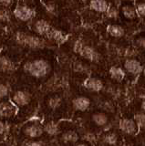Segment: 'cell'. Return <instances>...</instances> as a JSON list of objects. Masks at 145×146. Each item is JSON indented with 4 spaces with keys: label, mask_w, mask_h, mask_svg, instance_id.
<instances>
[{
    "label": "cell",
    "mask_w": 145,
    "mask_h": 146,
    "mask_svg": "<svg viewBox=\"0 0 145 146\" xmlns=\"http://www.w3.org/2000/svg\"><path fill=\"white\" fill-rule=\"evenodd\" d=\"M25 70L35 78H43L50 71V65L44 59H37L26 63Z\"/></svg>",
    "instance_id": "obj_1"
},
{
    "label": "cell",
    "mask_w": 145,
    "mask_h": 146,
    "mask_svg": "<svg viewBox=\"0 0 145 146\" xmlns=\"http://www.w3.org/2000/svg\"><path fill=\"white\" fill-rule=\"evenodd\" d=\"M17 41L21 45H25L26 47L32 48H38L43 47V41L37 38V36H32V35H28L25 33H21L19 32L16 36Z\"/></svg>",
    "instance_id": "obj_2"
},
{
    "label": "cell",
    "mask_w": 145,
    "mask_h": 146,
    "mask_svg": "<svg viewBox=\"0 0 145 146\" xmlns=\"http://www.w3.org/2000/svg\"><path fill=\"white\" fill-rule=\"evenodd\" d=\"M119 129L127 135L133 136L136 135L139 131V127L134 119L123 118L119 121Z\"/></svg>",
    "instance_id": "obj_3"
},
{
    "label": "cell",
    "mask_w": 145,
    "mask_h": 146,
    "mask_svg": "<svg viewBox=\"0 0 145 146\" xmlns=\"http://www.w3.org/2000/svg\"><path fill=\"white\" fill-rule=\"evenodd\" d=\"M24 133L31 139L39 138L44 133V127L38 122L29 123L25 127Z\"/></svg>",
    "instance_id": "obj_4"
},
{
    "label": "cell",
    "mask_w": 145,
    "mask_h": 146,
    "mask_svg": "<svg viewBox=\"0 0 145 146\" xmlns=\"http://www.w3.org/2000/svg\"><path fill=\"white\" fill-rule=\"evenodd\" d=\"M125 70L131 75H139L143 71V66L139 60L134 58H129L124 62Z\"/></svg>",
    "instance_id": "obj_5"
},
{
    "label": "cell",
    "mask_w": 145,
    "mask_h": 146,
    "mask_svg": "<svg viewBox=\"0 0 145 146\" xmlns=\"http://www.w3.org/2000/svg\"><path fill=\"white\" fill-rule=\"evenodd\" d=\"M12 100L17 106H26L31 100V96L28 92L24 90L16 91L12 97Z\"/></svg>",
    "instance_id": "obj_6"
},
{
    "label": "cell",
    "mask_w": 145,
    "mask_h": 146,
    "mask_svg": "<svg viewBox=\"0 0 145 146\" xmlns=\"http://www.w3.org/2000/svg\"><path fill=\"white\" fill-rule=\"evenodd\" d=\"M84 87L89 91H93V92H99L103 89V82L101 80L98 79V78H88L86 79L84 83Z\"/></svg>",
    "instance_id": "obj_7"
},
{
    "label": "cell",
    "mask_w": 145,
    "mask_h": 146,
    "mask_svg": "<svg viewBox=\"0 0 145 146\" xmlns=\"http://www.w3.org/2000/svg\"><path fill=\"white\" fill-rule=\"evenodd\" d=\"M34 14H35V12L32 8L25 7V6L17 7V8L15 9V12H14V15L16 16V17H17L19 19H20L22 21L29 20L30 18L33 17Z\"/></svg>",
    "instance_id": "obj_8"
},
{
    "label": "cell",
    "mask_w": 145,
    "mask_h": 146,
    "mask_svg": "<svg viewBox=\"0 0 145 146\" xmlns=\"http://www.w3.org/2000/svg\"><path fill=\"white\" fill-rule=\"evenodd\" d=\"M91 121L99 128H107L110 125V119L105 112L98 111L91 115Z\"/></svg>",
    "instance_id": "obj_9"
},
{
    "label": "cell",
    "mask_w": 145,
    "mask_h": 146,
    "mask_svg": "<svg viewBox=\"0 0 145 146\" xmlns=\"http://www.w3.org/2000/svg\"><path fill=\"white\" fill-rule=\"evenodd\" d=\"M91 102L90 100L86 97V96H79L73 100L72 102V105H73V108L78 111H86L89 108Z\"/></svg>",
    "instance_id": "obj_10"
},
{
    "label": "cell",
    "mask_w": 145,
    "mask_h": 146,
    "mask_svg": "<svg viewBox=\"0 0 145 146\" xmlns=\"http://www.w3.org/2000/svg\"><path fill=\"white\" fill-rule=\"evenodd\" d=\"M35 29L37 30L38 33L44 35V36H47L49 38H51L54 31H55V29L52 27L47 21H45V20H38L37 23H36Z\"/></svg>",
    "instance_id": "obj_11"
},
{
    "label": "cell",
    "mask_w": 145,
    "mask_h": 146,
    "mask_svg": "<svg viewBox=\"0 0 145 146\" xmlns=\"http://www.w3.org/2000/svg\"><path fill=\"white\" fill-rule=\"evenodd\" d=\"M79 54L84 58L88 59L89 61H92V62L99 61V53L93 48L89 47V46H82V47L80 48Z\"/></svg>",
    "instance_id": "obj_12"
},
{
    "label": "cell",
    "mask_w": 145,
    "mask_h": 146,
    "mask_svg": "<svg viewBox=\"0 0 145 146\" xmlns=\"http://www.w3.org/2000/svg\"><path fill=\"white\" fill-rule=\"evenodd\" d=\"M17 112V108L14 104L9 102H0V116L4 118H9L15 115Z\"/></svg>",
    "instance_id": "obj_13"
},
{
    "label": "cell",
    "mask_w": 145,
    "mask_h": 146,
    "mask_svg": "<svg viewBox=\"0 0 145 146\" xmlns=\"http://www.w3.org/2000/svg\"><path fill=\"white\" fill-rule=\"evenodd\" d=\"M89 7L99 13H105L109 10V4L106 0H90Z\"/></svg>",
    "instance_id": "obj_14"
},
{
    "label": "cell",
    "mask_w": 145,
    "mask_h": 146,
    "mask_svg": "<svg viewBox=\"0 0 145 146\" xmlns=\"http://www.w3.org/2000/svg\"><path fill=\"white\" fill-rule=\"evenodd\" d=\"M61 140L66 143H77L79 140V135L74 130H68L61 134Z\"/></svg>",
    "instance_id": "obj_15"
},
{
    "label": "cell",
    "mask_w": 145,
    "mask_h": 146,
    "mask_svg": "<svg viewBox=\"0 0 145 146\" xmlns=\"http://www.w3.org/2000/svg\"><path fill=\"white\" fill-rule=\"evenodd\" d=\"M110 76L112 80L116 81H121L125 78V71L123 68L120 67L113 66L110 68Z\"/></svg>",
    "instance_id": "obj_16"
},
{
    "label": "cell",
    "mask_w": 145,
    "mask_h": 146,
    "mask_svg": "<svg viewBox=\"0 0 145 146\" xmlns=\"http://www.w3.org/2000/svg\"><path fill=\"white\" fill-rule=\"evenodd\" d=\"M15 68V64L13 63L11 59L5 56L0 57V70L4 72L12 71Z\"/></svg>",
    "instance_id": "obj_17"
},
{
    "label": "cell",
    "mask_w": 145,
    "mask_h": 146,
    "mask_svg": "<svg viewBox=\"0 0 145 146\" xmlns=\"http://www.w3.org/2000/svg\"><path fill=\"white\" fill-rule=\"evenodd\" d=\"M108 33L110 34L113 38H121L124 36L125 31L123 27L119 25H110L107 27Z\"/></svg>",
    "instance_id": "obj_18"
},
{
    "label": "cell",
    "mask_w": 145,
    "mask_h": 146,
    "mask_svg": "<svg viewBox=\"0 0 145 146\" xmlns=\"http://www.w3.org/2000/svg\"><path fill=\"white\" fill-rule=\"evenodd\" d=\"M102 141L108 145H115L118 143V135L114 131H108L103 134Z\"/></svg>",
    "instance_id": "obj_19"
},
{
    "label": "cell",
    "mask_w": 145,
    "mask_h": 146,
    "mask_svg": "<svg viewBox=\"0 0 145 146\" xmlns=\"http://www.w3.org/2000/svg\"><path fill=\"white\" fill-rule=\"evenodd\" d=\"M121 11L123 16L128 19H134L137 17V10L130 5H125V6L122 7Z\"/></svg>",
    "instance_id": "obj_20"
},
{
    "label": "cell",
    "mask_w": 145,
    "mask_h": 146,
    "mask_svg": "<svg viewBox=\"0 0 145 146\" xmlns=\"http://www.w3.org/2000/svg\"><path fill=\"white\" fill-rule=\"evenodd\" d=\"M44 131L48 135H57L58 133V127L53 121H49L44 126Z\"/></svg>",
    "instance_id": "obj_21"
},
{
    "label": "cell",
    "mask_w": 145,
    "mask_h": 146,
    "mask_svg": "<svg viewBox=\"0 0 145 146\" xmlns=\"http://www.w3.org/2000/svg\"><path fill=\"white\" fill-rule=\"evenodd\" d=\"M134 121L137 123L139 129L145 131V113L144 112H138L134 115Z\"/></svg>",
    "instance_id": "obj_22"
},
{
    "label": "cell",
    "mask_w": 145,
    "mask_h": 146,
    "mask_svg": "<svg viewBox=\"0 0 145 146\" xmlns=\"http://www.w3.org/2000/svg\"><path fill=\"white\" fill-rule=\"evenodd\" d=\"M61 105V99L58 96H54L48 100V106L53 110L58 109Z\"/></svg>",
    "instance_id": "obj_23"
},
{
    "label": "cell",
    "mask_w": 145,
    "mask_h": 146,
    "mask_svg": "<svg viewBox=\"0 0 145 146\" xmlns=\"http://www.w3.org/2000/svg\"><path fill=\"white\" fill-rule=\"evenodd\" d=\"M83 139L87 141V143H93L96 139V137H95V134H93L92 132H86L83 135Z\"/></svg>",
    "instance_id": "obj_24"
},
{
    "label": "cell",
    "mask_w": 145,
    "mask_h": 146,
    "mask_svg": "<svg viewBox=\"0 0 145 146\" xmlns=\"http://www.w3.org/2000/svg\"><path fill=\"white\" fill-rule=\"evenodd\" d=\"M10 18V14L6 9H3V10H0V20L2 21H7L9 20Z\"/></svg>",
    "instance_id": "obj_25"
},
{
    "label": "cell",
    "mask_w": 145,
    "mask_h": 146,
    "mask_svg": "<svg viewBox=\"0 0 145 146\" xmlns=\"http://www.w3.org/2000/svg\"><path fill=\"white\" fill-rule=\"evenodd\" d=\"M23 146H45V143L40 141H28L25 143Z\"/></svg>",
    "instance_id": "obj_26"
},
{
    "label": "cell",
    "mask_w": 145,
    "mask_h": 146,
    "mask_svg": "<svg viewBox=\"0 0 145 146\" xmlns=\"http://www.w3.org/2000/svg\"><path fill=\"white\" fill-rule=\"evenodd\" d=\"M8 93V89L6 85L0 84V99H3L4 97H6Z\"/></svg>",
    "instance_id": "obj_27"
},
{
    "label": "cell",
    "mask_w": 145,
    "mask_h": 146,
    "mask_svg": "<svg viewBox=\"0 0 145 146\" xmlns=\"http://www.w3.org/2000/svg\"><path fill=\"white\" fill-rule=\"evenodd\" d=\"M137 12L140 16L145 17V3H140L137 7Z\"/></svg>",
    "instance_id": "obj_28"
},
{
    "label": "cell",
    "mask_w": 145,
    "mask_h": 146,
    "mask_svg": "<svg viewBox=\"0 0 145 146\" xmlns=\"http://www.w3.org/2000/svg\"><path fill=\"white\" fill-rule=\"evenodd\" d=\"M6 131H7V125H6V123L0 121V135H2V134L5 133Z\"/></svg>",
    "instance_id": "obj_29"
},
{
    "label": "cell",
    "mask_w": 145,
    "mask_h": 146,
    "mask_svg": "<svg viewBox=\"0 0 145 146\" xmlns=\"http://www.w3.org/2000/svg\"><path fill=\"white\" fill-rule=\"evenodd\" d=\"M75 146H89V143H79Z\"/></svg>",
    "instance_id": "obj_30"
},
{
    "label": "cell",
    "mask_w": 145,
    "mask_h": 146,
    "mask_svg": "<svg viewBox=\"0 0 145 146\" xmlns=\"http://www.w3.org/2000/svg\"><path fill=\"white\" fill-rule=\"evenodd\" d=\"M0 2L3 3V4H6V5H8L12 2V0H0Z\"/></svg>",
    "instance_id": "obj_31"
},
{
    "label": "cell",
    "mask_w": 145,
    "mask_h": 146,
    "mask_svg": "<svg viewBox=\"0 0 145 146\" xmlns=\"http://www.w3.org/2000/svg\"><path fill=\"white\" fill-rule=\"evenodd\" d=\"M140 107H142V112L145 113V100H143V102H142V105H140Z\"/></svg>",
    "instance_id": "obj_32"
},
{
    "label": "cell",
    "mask_w": 145,
    "mask_h": 146,
    "mask_svg": "<svg viewBox=\"0 0 145 146\" xmlns=\"http://www.w3.org/2000/svg\"><path fill=\"white\" fill-rule=\"evenodd\" d=\"M142 73H143V76H144V78H145V68H143V71H142Z\"/></svg>",
    "instance_id": "obj_33"
},
{
    "label": "cell",
    "mask_w": 145,
    "mask_h": 146,
    "mask_svg": "<svg viewBox=\"0 0 145 146\" xmlns=\"http://www.w3.org/2000/svg\"><path fill=\"white\" fill-rule=\"evenodd\" d=\"M79 1H81V2H86L87 0H79Z\"/></svg>",
    "instance_id": "obj_34"
}]
</instances>
